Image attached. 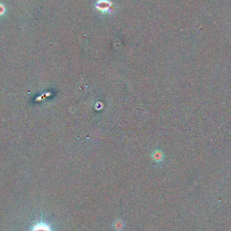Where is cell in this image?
Listing matches in <instances>:
<instances>
[{"mask_svg": "<svg viewBox=\"0 0 231 231\" xmlns=\"http://www.w3.org/2000/svg\"><path fill=\"white\" fill-rule=\"evenodd\" d=\"M95 8L102 14H111L113 12V4L109 0H97Z\"/></svg>", "mask_w": 231, "mask_h": 231, "instance_id": "obj_1", "label": "cell"}, {"mask_svg": "<svg viewBox=\"0 0 231 231\" xmlns=\"http://www.w3.org/2000/svg\"><path fill=\"white\" fill-rule=\"evenodd\" d=\"M27 231H54L49 225L45 222H38L35 224L30 230Z\"/></svg>", "mask_w": 231, "mask_h": 231, "instance_id": "obj_2", "label": "cell"}, {"mask_svg": "<svg viewBox=\"0 0 231 231\" xmlns=\"http://www.w3.org/2000/svg\"><path fill=\"white\" fill-rule=\"evenodd\" d=\"M112 227L115 231H122L124 227V224L122 220H116L114 221L113 224H112Z\"/></svg>", "mask_w": 231, "mask_h": 231, "instance_id": "obj_3", "label": "cell"}]
</instances>
